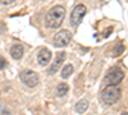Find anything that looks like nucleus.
Wrapping results in <instances>:
<instances>
[{
	"label": "nucleus",
	"instance_id": "obj_1",
	"mask_svg": "<svg viewBox=\"0 0 128 115\" xmlns=\"http://www.w3.org/2000/svg\"><path fill=\"white\" fill-rule=\"evenodd\" d=\"M66 18V8L62 5L52 6L45 17V26L48 28H59Z\"/></svg>",
	"mask_w": 128,
	"mask_h": 115
},
{
	"label": "nucleus",
	"instance_id": "obj_2",
	"mask_svg": "<svg viewBox=\"0 0 128 115\" xmlns=\"http://www.w3.org/2000/svg\"><path fill=\"white\" fill-rule=\"evenodd\" d=\"M120 96H122V91L116 86H106L101 93L102 102L106 104V105H113V104L118 102Z\"/></svg>",
	"mask_w": 128,
	"mask_h": 115
},
{
	"label": "nucleus",
	"instance_id": "obj_3",
	"mask_svg": "<svg viewBox=\"0 0 128 115\" xmlns=\"http://www.w3.org/2000/svg\"><path fill=\"white\" fill-rule=\"evenodd\" d=\"M123 79H124L123 70L119 69V68H113L106 73V76L104 78V82L108 86H118Z\"/></svg>",
	"mask_w": 128,
	"mask_h": 115
},
{
	"label": "nucleus",
	"instance_id": "obj_4",
	"mask_svg": "<svg viewBox=\"0 0 128 115\" xmlns=\"http://www.w3.org/2000/svg\"><path fill=\"white\" fill-rule=\"evenodd\" d=\"M19 78H20V81H22L27 87H31V88L36 87L38 85V81H40L38 74L36 72L31 70V69L22 70V72H20V74H19Z\"/></svg>",
	"mask_w": 128,
	"mask_h": 115
},
{
	"label": "nucleus",
	"instance_id": "obj_5",
	"mask_svg": "<svg viewBox=\"0 0 128 115\" xmlns=\"http://www.w3.org/2000/svg\"><path fill=\"white\" fill-rule=\"evenodd\" d=\"M87 12V9H86V5H83V4H78L74 6V9L72 10V13H70V19H69V23L72 27H77L81 22H82V19L84 17V14H86Z\"/></svg>",
	"mask_w": 128,
	"mask_h": 115
},
{
	"label": "nucleus",
	"instance_id": "obj_6",
	"mask_svg": "<svg viewBox=\"0 0 128 115\" xmlns=\"http://www.w3.org/2000/svg\"><path fill=\"white\" fill-rule=\"evenodd\" d=\"M70 40H72V33L67 29H62L54 36L52 44H54V46H56V47H64L70 42Z\"/></svg>",
	"mask_w": 128,
	"mask_h": 115
},
{
	"label": "nucleus",
	"instance_id": "obj_7",
	"mask_svg": "<svg viewBox=\"0 0 128 115\" xmlns=\"http://www.w3.org/2000/svg\"><path fill=\"white\" fill-rule=\"evenodd\" d=\"M64 59H66V53H64V51H59V53L56 54V56H55V60L52 61L51 67L48 70V74H54V73H56L62 68V64L64 63Z\"/></svg>",
	"mask_w": 128,
	"mask_h": 115
},
{
	"label": "nucleus",
	"instance_id": "obj_8",
	"mask_svg": "<svg viewBox=\"0 0 128 115\" xmlns=\"http://www.w3.org/2000/svg\"><path fill=\"white\" fill-rule=\"evenodd\" d=\"M50 60H51V51L48 50L46 47H42L37 54V63L41 67H45L50 63Z\"/></svg>",
	"mask_w": 128,
	"mask_h": 115
},
{
	"label": "nucleus",
	"instance_id": "obj_9",
	"mask_svg": "<svg viewBox=\"0 0 128 115\" xmlns=\"http://www.w3.org/2000/svg\"><path fill=\"white\" fill-rule=\"evenodd\" d=\"M10 55H12L13 59L16 60H19L20 58L23 56V46L19 45V44H16L10 47Z\"/></svg>",
	"mask_w": 128,
	"mask_h": 115
},
{
	"label": "nucleus",
	"instance_id": "obj_10",
	"mask_svg": "<svg viewBox=\"0 0 128 115\" xmlns=\"http://www.w3.org/2000/svg\"><path fill=\"white\" fill-rule=\"evenodd\" d=\"M68 91H69V86L67 85V83H59V85L56 86V88H55V96L56 97H64L68 93Z\"/></svg>",
	"mask_w": 128,
	"mask_h": 115
},
{
	"label": "nucleus",
	"instance_id": "obj_11",
	"mask_svg": "<svg viewBox=\"0 0 128 115\" xmlns=\"http://www.w3.org/2000/svg\"><path fill=\"white\" fill-rule=\"evenodd\" d=\"M87 109H88V101L87 100H80L76 104V108H74V110L78 114H83L84 111H87Z\"/></svg>",
	"mask_w": 128,
	"mask_h": 115
},
{
	"label": "nucleus",
	"instance_id": "obj_12",
	"mask_svg": "<svg viewBox=\"0 0 128 115\" xmlns=\"http://www.w3.org/2000/svg\"><path fill=\"white\" fill-rule=\"evenodd\" d=\"M72 73H73V65L72 64H67L66 67L62 69V78L63 79H67L68 77L72 76Z\"/></svg>",
	"mask_w": 128,
	"mask_h": 115
},
{
	"label": "nucleus",
	"instance_id": "obj_13",
	"mask_svg": "<svg viewBox=\"0 0 128 115\" xmlns=\"http://www.w3.org/2000/svg\"><path fill=\"white\" fill-rule=\"evenodd\" d=\"M124 45H118V46H115L114 49H113V51H112V54L110 55H113V56H118V55H120L123 51H124Z\"/></svg>",
	"mask_w": 128,
	"mask_h": 115
},
{
	"label": "nucleus",
	"instance_id": "obj_14",
	"mask_svg": "<svg viewBox=\"0 0 128 115\" xmlns=\"http://www.w3.org/2000/svg\"><path fill=\"white\" fill-rule=\"evenodd\" d=\"M0 115H12V113H10L6 108H2L0 109Z\"/></svg>",
	"mask_w": 128,
	"mask_h": 115
},
{
	"label": "nucleus",
	"instance_id": "obj_15",
	"mask_svg": "<svg viewBox=\"0 0 128 115\" xmlns=\"http://www.w3.org/2000/svg\"><path fill=\"white\" fill-rule=\"evenodd\" d=\"M6 67V60L4 58H0V70H3Z\"/></svg>",
	"mask_w": 128,
	"mask_h": 115
},
{
	"label": "nucleus",
	"instance_id": "obj_16",
	"mask_svg": "<svg viewBox=\"0 0 128 115\" xmlns=\"http://www.w3.org/2000/svg\"><path fill=\"white\" fill-rule=\"evenodd\" d=\"M16 0H0V4L3 5H9V4H13Z\"/></svg>",
	"mask_w": 128,
	"mask_h": 115
}]
</instances>
